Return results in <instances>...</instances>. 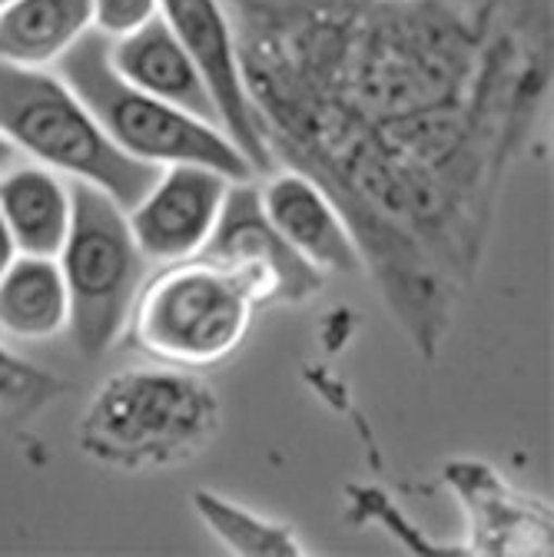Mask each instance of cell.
Wrapping results in <instances>:
<instances>
[{
	"mask_svg": "<svg viewBox=\"0 0 554 557\" xmlns=\"http://www.w3.org/2000/svg\"><path fill=\"white\" fill-rule=\"evenodd\" d=\"M262 209L283 239L309 259L319 272H345L356 275L362 269L359 246L338 216L335 202L303 173L272 176L266 189H259Z\"/></svg>",
	"mask_w": 554,
	"mask_h": 557,
	"instance_id": "cell-10",
	"label": "cell"
},
{
	"mask_svg": "<svg viewBox=\"0 0 554 557\" xmlns=\"http://www.w3.org/2000/svg\"><path fill=\"white\" fill-rule=\"evenodd\" d=\"M94 8V30L120 40L133 30H140L160 14V0H90Z\"/></svg>",
	"mask_w": 554,
	"mask_h": 557,
	"instance_id": "cell-16",
	"label": "cell"
},
{
	"mask_svg": "<svg viewBox=\"0 0 554 557\" xmlns=\"http://www.w3.org/2000/svg\"><path fill=\"white\" fill-rule=\"evenodd\" d=\"M74 193L71 233L63 239L60 272L71 296L74 342L84 359H100L130 322L136 293L147 283V256L130 230L126 209L103 189L81 183Z\"/></svg>",
	"mask_w": 554,
	"mask_h": 557,
	"instance_id": "cell-6",
	"label": "cell"
},
{
	"mask_svg": "<svg viewBox=\"0 0 554 557\" xmlns=\"http://www.w3.org/2000/svg\"><path fill=\"white\" fill-rule=\"evenodd\" d=\"M11 382H14V379H4V375H0V401H4V392H8Z\"/></svg>",
	"mask_w": 554,
	"mask_h": 557,
	"instance_id": "cell-20",
	"label": "cell"
},
{
	"mask_svg": "<svg viewBox=\"0 0 554 557\" xmlns=\"http://www.w3.org/2000/svg\"><path fill=\"white\" fill-rule=\"evenodd\" d=\"M14 153H17V150H14V147L8 144L4 136H0V170H8V166L14 163Z\"/></svg>",
	"mask_w": 554,
	"mask_h": 557,
	"instance_id": "cell-19",
	"label": "cell"
},
{
	"mask_svg": "<svg viewBox=\"0 0 554 557\" xmlns=\"http://www.w3.org/2000/svg\"><path fill=\"white\" fill-rule=\"evenodd\" d=\"M0 136L37 163L103 189L126 213L163 173L123 153L84 100L44 66L0 60Z\"/></svg>",
	"mask_w": 554,
	"mask_h": 557,
	"instance_id": "cell-2",
	"label": "cell"
},
{
	"mask_svg": "<svg viewBox=\"0 0 554 557\" xmlns=\"http://www.w3.org/2000/svg\"><path fill=\"white\" fill-rule=\"evenodd\" d=\"M87 30H94L90 0H14L0 8V60L57 63Z\"/></svg>",
	"mask_w": 554,
	"mask_h": 557,
	"instance_id": "cell-13",
	"label": "cell"
},
{
	"mask_svg": "<svg viewBox=\"0 0 554 557\" xmlns=\"http://www.w3.org/2000/svg\"><path fill=\"white\" fill-rule=\"evenodd\" d=\"M110 60L116 66V74L130 81L133 87H140L223 129L220 110L199 74V66L193 63V57L183 50V44L173 37V30L167 27L160 14L140 30H133L120 40H110Z\"/></svg>",
	"mask_w": 554,
	"mask_h": 557,
	"instance_id": "cell-11",
	"label": "cell"
},
{
	"mask_svg": "<svg viewBox=\"0 0 554 557\" xmlns=\"http://www.w3.org/2000/svg\"><path fill=\"white\" fill-rule=\"evenodd\" d=\"M21 372H24V366L17 359H11L4 348H0V375H4V379H17Z\"/></svg>",
	"mask_w": 554,
	"mask_h": 557,
	"instance_id": "cell-18",
	"label": "cell"
},
{
	"mask_svg": "<svg viewBox=\"0 0 554 557\" xmlns=\"http://www.w3.org/2000/svg\"><path fill=\"white\" fill-rule=\"evenodd\" d=\"M71 296L53 256L21 252L0 275V332L40 342L66 329Z\"/></svg>",
	"mask_w": 554,
	"mask_h": 557,
	"instance_id": "cell-14",
	"label": "cell"
},
{
	"mask_svg": "<svg viewBox=\"0 0 554 557\" xmlns=\"http://www.w3.org/2000/svg\"><path fill=\"white\" fill-rule=\"evenodd\" d=\"M8 4H14V0H0V8H8Z\"/></svg>",
	"mask_w": 554,
	"mask_h": 557,
	"instance_id": "cell-21",
	"label": "cell"
},
{
	"mask_svg": "<svg viewBox=\"0 0 554 557\" xmlns=\"http://www.w3.org/2000/svg\"><path fill=\"white\" fill-rule=\"evenodd\" d=\"M256 309V293L236 269L196 252L140 286L126 325L153 359L196 369L236 352Z\"/></svg>",
	"mask_w": 554,
	"mask_h": 557,
	"instance_id": "cell-5",
	"label": "cell"
},
{
	"mask_svg": "<svg viewBox=\"0 0 554 557\" xmlns=\"http://www.w3.org/2000/svg\"><path fill=\"white\" fill-rule=\"evenodd\" d=\"M57 66L60 81L84 100L103 133L133 160L157 166L193 163L217 170L233 183L256 180L253 163L220 126L123 81L110 60V37L87 30Z\"/></svg>",
	"mask_w": 554,
	"mask_h": 557,
	"instance_id": "cell-3",
	"label": "cell"
},
{
	"mask_svg": "<svg viewBox=\"0 0 554 557\" xmlns=\"http://www.w3.org/2000/svg\"><path fill=\"white\" fill-rule=\"evenodd\" d=\"M199 252L236 269L253 286L259 309L275 302H303L322 286V272L303 259L266 216L253 180L230 183L220 220Z\"/></svg>",
	"mask_w": 554,
	"mask_h": 557,
	"instance_id": "cell-7",
	"label": "cell"
},
{
	"mask_svg": "<svg viewBox=\"0 0 554 557\" xmlns=\"http://www.w3.org/2000/svg\"><path fill=\"white\" fill-rule=\"evenodd\" d=\"M0 216L17 252L57 256L71 233L74 193L44 166H14L0 176Z\"/></svg>",
	"mask_w": 554,
	"mask_h": 557,
	"instance_id": "cell-12",
	"label": "cell"
},
{
	"mask_svg": "<svg viewBox=\"0 0 554 557\" xmlns=\"http://www.w3.org/2000/svg\"><path fill=\"white\" fill-rule=\"evenodd\" d=\"M233 180L217 170L176 163L160 173L153 189L130 209V230L150 262L196 256L210 239Z\"/></svg>",
	"mask_w": 554,
	"mask_h": 557,
	"instance_id": "cell-9",
	"label": "cell"
},
{
	"mask_svg": "<svg viewBox=\"0 0 554 557\" xmlns=\"http://www.w3.org/2000/svg\"><path fill=\"white\" fill-rule=\"evenodd\" d=\"M14 259H17V243H14V236H11L4 216H0V275H4V269H8Z\"/></svg>",
	"mask_w": 554,
	"mask_h": 557,
	"instance_id": "cell-17",
	"label": "cell"
},
{
	"mask_svg": "<svg viewBox=\"0 0 554 557\" xmlns=\"http://www.w3.org/2000/svg\"><path fill=\"white\" fill-rule=\"evenodd\" d=\"M160 17L199 66V74L220 110L223 133L243 150L256 176L272 173V157L259 136L256 113L243 84L236 27L223 8V0H160Z\"/></svg>",
	"mask_w": 554,
	"mask_h": 557,
	"instance_id": "cell-8",
	"label": "cell"
},
{
	"mask_svg": "<svg viewBox=\"0 0 554 557\" xmlns=\"http://www.w3.org/2000/svg\"><path fill=\"white\" fill-rule=\"evenodd\" d=\"M193 505L199 518L213 528V534L233 550V554H262V557H280V554H306V547L296 541V534L275 521H266L243 505H233L213 492H196Z\"/></svg>",
	"mask_w": 554,
	"mask_h": 557,
	"instance_id": "cell-15",
	"label": "cell"
},
{
	"mask_svg": "<svg viewBox=\"0 0 554 557\" xmlns=\"http://www.w3.org/2000/svg\"><path fill=\"white\" fill-rule=\"evenodd\" d=\"M220 422L217 395L193 375L133 369L107 379L94 395L81 445L116 468H153L193 458Z\"/></svg>",
	"mask_w": 554,
	"mask_h": 557,
	"instance_id": "cell-4",
	"label": "cell"
},
{
	"mask_svg": "<svg viewBox=\"0 0 554 557\" xmlns=\"http://www.w3.org/2000/svg\"><path fill=\"white\" fill-rule=\"evenodd\" d=\"M239 4L236 53L269 157L335 202L385 302L435 356L544 97V47L448 0Z\"/></svg>",
	"mask_w": 554,
	"mask_h": 557,
	"instance_id": "cell-1",
	"label": "cell"
}]
</instances>
